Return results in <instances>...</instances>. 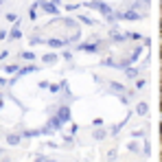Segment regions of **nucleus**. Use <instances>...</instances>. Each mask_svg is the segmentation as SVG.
Here are the masks:
<instances>
[{
	"label": "nucleus",
	"mask_w": 162,
	"mask_h": 162,
	"mask_svg": "<svg viewBox=\"0 0 162 162\" xmlns=\"http://www.w3.org/2000/svg\"><path fill=\"white\" fill-rule=\"evenodd\" d=\"M57 118L61 121V123H68V121H70V107H59V112H57Z\"/></svg>",
	"instance_id": "1"
},
{
	"label": "nucleus",
	"mask_w": 162,
	"mask_h": 162,
	"mask_svg": "<svg viewBox=\"0 0 162 162\" xmlns=\"http://www.w3.org/2000/svg\"><path fill=\"white\" fill-rule=\"evenodd\" d=\"M99 46H101V42H97V44H79V51L94 53V51H99Z\"/></svg>",
	"instance_id": "2"
},
{
	"label": "nucleus",
	"mask_w": 162,
	"mask_h": 162,
	"mask_svg": "<svg viewBox=\"0 0 162 162\" xmlns=\"http://www.w3.org/2000/svg\"><path fill=\"white\" fill-rule=\"evenodd\" d=\"M42 5H44V11H46V13H53V15H57V7H55V2L42 0Z\"/></svg>",
	"instance_id": "3"
},
{
	"label": "nucleus",
	"mask_w": 162,
	"mask_h": 162,
	"mask_svg": "<svg viewBox=\"0 0 162 162\" xmlns=\"http://www.w3.org/2000/svg\"><path fill=\"white\" fill-rule=\"evenodd\" d=\"M94 9H99L101 13H105V15H107V18L112 20V9H110L107 5H103V2H97V7H94Z\"/></svg>",
	"instance_id": "4"
},
{
	"label": "nucleus",
	"mask_w": 162,
	"mask_h": 162,
	"mask_svg": "<svg viewBox=\"0 0 162 162\" xmlns=\"http://www.w3.org/2000/svg\"><path fill=\"white\" fill-rule=\"evenodd\" d=\"M116 18H121V20H138V13L136 11H127V13H118Z\"/></svg>",
	"instance_id": "5"
},
{
	"label": "nucleus",
	"mask_w": 162,
	"mask_h": 162,
	"mask_svg": "<svg viewBox=\"0 0 162 162\" xmlns=\"http://www.w3.org/2000/svg\"><path fill=\"white\" fill-rule=\"evenodd\" d=\"M46 44H48V46H53V48H61V46H64V44H68V42H64V39H57V37H53V39H48Z\"/></svg>",
	"instance_id": "6"
},
{
	"label": "nucleus",
	"mask_w": 162,
	"mask_h": 162,
	"mask_svg": "<svg viewBox=\"0 0 162 162\" xmlns=\"http://www.w3.org/2000/svg\"><path fill=\"white\" fill-rule=\"evenodd\" d=\"M61 125H64V123H61L57 116H55V118H51V123H48V127H51V129H59Z\"/></svg>",
	"instance_id": "7"
},
{
	"label": "nucleus",
	"mask_w": 162,
	"mask_h": 162,
	"mask_svg": "<svg viewBox=\"0 0 162 162\" xmlns=\"http://www.w3.org/2000/svg\"><path fill=\"white\" fill-rule=\"evenodd\" d=\"M7 143H9V145H18V143H20V136H18V134H9V136H7Z\"/></svg>",
	"instance_id": "8"
},
{
	"label": "nucleus",
	"mask_w": 162,
	"mask_h": 162,
	"mask_svg": "<svg viewBox=\"0 0 162 162\" xmlns=\"http://www.w3.org/2000/svg\"><path fill=\"white\" fill-rule=\"evenodd\" d=\"M35 70H37L35 66H27V68H20V73H18V75H29V73H35Z\"/></svg>",
	"instance_id": "9"
},
{
	"label": "nucleus",
	"mask_w": 162,
	"mask_h": 162,
	"mask_svg": "<svg viewBox=\"0 0 162 162\" xmlns=\"http://www.w3.org/2000/svg\"><path fill=\"white\" fill-rule=\"evenodd\" d=\"M147 103H138V114H140V116H145V114H147Z\"/></svg>",
	"instance_id": "10"
},
{
	"label": "nucleus",
	"mask_w": 162,
	"mask_h": 162,
	"mask_svg": "<svg viewBox=\"0 0 162 162\" xmlns=\"http://www.w3.org/2000/svg\"><path fill=\"white\" fill-rule=\"evenodd\" d=\"M55 59H57V57H55L53 53H48V55H44V64H55Z\"/></svg>",
	"instance_id": "11"
},
{
	"label": "nucleus",
	"mask_w": 162,
	"mask_h": 162,
	"mask_svg": "<svg viewBox=\"0 0 162 162\" xmlns=\"http://www.w3.org/2000/svg\"><path fill=\"white\" fill-rule=\"evenodd\" d=\"M11 37H13V39H20V37H22V33L18 31V24L13 27V31H11Z\"/></svg>",
	"instance_id": "12"
},
{
	"label": "nucleus",
	"mask_w": 162,
	"mask_h": 162,
	"mask_svg": "<svg viewBox=\"0 0 162 162\" xmlns=\"http://www.w3.org/2000/svg\"><path fill=\"white\" fill-rule=\"evenodd\" d=\"M112 37L116 39V42H123V39H125L127 35H123V33H116V31H114V33H112Z\"/></svg>",
	"instance_id": "13"
},
{
	"label": "nucleus",
	"mask_w": 162,
	"mask_h": 162,
	"mask_svg": "<svg viewBox=\"0 0 162 162\" xmlns=\"http://www.w3.org/2000/svg\"><path fill=\"white\" fill-rule=\"evenodd\" d=\"M112 90H114V92H125V88H123L121 83H112Z\"/></svg>",
	"instance_id": "14"
},
{
	"label": "nucleus",
	"mask_w": 162,
	"mask_h": 162,
	"mask_svg": "<svg viewBox=\"0 0 162 162\" xmlns=\"http://www.w3.org/2000/svg\"><path fill=\"white\" fill-rule=\"evenodd\" d=\"M127 37H131V39H138V42H143V35H138V33H127Z\"/></svg>",
	"instance_id": "15"
},
{
	"label": "nucleus",
	"mask_w": 162,
	"mask_h": 162,
	"mask_svg": "<svg viewBox=\"0 0 162 162\" xmlns=\"http://www.w3.org/2000/svg\"><path fill=\"white\" fill-rule=\"evenodd\" d=\"M7 73H20L18 66H7Z\"/></svg>",
	"instance_id": "16"
},
{
	"label": "nucleus",
	"mask_w": 162,
	"mask_h": 162,
	"mask_svg": "<svg viewBox=\"0 0 162 162\" xmlns=\"http://www.w3.org/2000/svg\"><path fill=\"white\" fill-rule=\"evenodd\" d=\"M125 70H127V75H129V77H131V79H134V77H136V75H138V73H136V70H134V68H125Z\"/></svg>",
	"instance_id": "17"
},
{
	"label": "nucleus",
	"mask_w": 162,
	"mask_h": 162,
	"mask_svg": "<svg viewBox=\"0 0 162 162\" xmlns=\"http://www.w3.org/2000/svg\"><path fill=\"white\" fill-rule=\"evenodd\" d=\"M7 20H9V22H20V20H18V15H13V13H9V15H7Z\"/></svg>",
	"instance_id": "18"
},
{
	"label": "nucleus",
	"mask_w": 162,
	"mask_h": 162,
	"mask_svg": "<svg viewBox=\"0 0 162 162\" xmlns=\"http://www.w3.org/2000/svg\"><path fill=\"white\" fill-rule=\"evenodd\" d=\"M79 20H81V22H85V24H92V20H90V18H85V15H79Z\"/></svg>",
	"instance_id": "19"
},
{
	"label": "nucleus",
	"mask_w": 162,
	"mask_h": 162,
	"mask_svg": "<svg viewBox=\"0 0 162 162\" xmlns=\"http://www.w3.org/2000/svg\"><path fill=\"white\" fill-rule=\"evenodd\" d=\"M22 59H35L33 53H22Z\"/></svg>",
	"instance_id": "20"
},
{
	"label": "nucleus",
	"mask_w": 162,
	"mask_h": 162,
	"mask_svg": "<svg viewBox=\"0 0 162 162\" xmlns=\"http://www.w3.org/2000/svg\"><path fill=\"white\" fill-rule=\"evenodd\" d=\"M103 136H105V131H94V138H97V140H101Z\"/></svg>",
	"instance_id": "21"
},
{
	"label": "nucleus",
	"mask_w": 162,
	"mask_h": 162,
	"mask_svg": "<svg viewBox=\"0 0 162 162\" xmlns=\"http://www.w3.org/2000/svg\"><path fill=\"white\" fill-rule=\"evenodd\" d=\"M0 110H2V103H0Z\"/></svg>",
	"instance_id": "22"
}]
</instances>
